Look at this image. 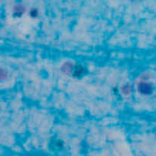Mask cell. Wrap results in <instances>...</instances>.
I'll return each instance as SVG.
<instances>
[{
	"label": "cell",
	"instance_id": "cell-1",
	"mask_svg": "<svg viewBox=\"0 0 156 156\" xmlns=\"http://www.w3.org/2000/svg\"><path fill=\"white\" fill-rule=\"evenodd\" d=\"M4 77H5V73H4L3 70L0 69V80H2Z\"/></svg>",
	"mask_w": 156,
	"mask_h": 156
}]
</instances>
